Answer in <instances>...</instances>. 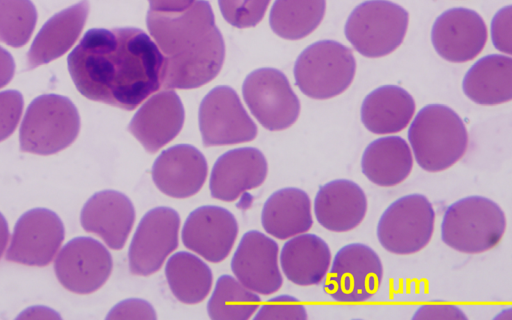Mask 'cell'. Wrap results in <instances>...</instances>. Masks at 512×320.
I'll list each match as a JSON object with an SVG mask.
<instances>
[{
    "instance_id": "83f0119b",
    "label": "cell",
    "mask_w": 512,
    "mask_h": 320,
    "mask_svg": "<svg viewBox=\"0 0 512 320\" xmlns=\"http://www.w3.org/2000/svg\"><path fill=\"white\" fill-rule=\"evenodd\" d=\"M413 157L406 140L399 136H386L372 141L365 148L361 168L374 184L395 186L410 174Z\"/></svg>"
},
{
    "instance_id": "cb8c5ba5",
    "label": "cell",
    "mask_w": 512,
    "mask_h": 320,
    "mask_svg": "<svg viewBox=\"0 0 512 320\" xmlns=\"http://www.w3.org/2000/svg\"><path fill=\"white\" fill-rule=\"evenodd\" d=\"M282 270L291 282L318 285L327 275L331 264L328 244L315 234H298L288 240L280 254Z\"/></svg>"
},
{
    "instance_id": "8fae6325",
    "label": "cell",
    "mask_w": 512,
    "mask_h": 320,
    "mask_svg": "<svg viewBox=\"0 0 512 320\" xmlns=\"http://www.w3.org/2000/svg\"><path fill=\"white\" fill-rule=\"evenodd\" d=\"M199 128L205 146L248 142L257 135V126L244 109L237 93L217 86L201 101Z\"/></svg>"
},
{
    "instance_id": "ba28073f",
    "label": "cell",
    "mask_w": 512,
    "mask_h": 320,
    "mask_svg": "<svg viewBox=\"0 0 512 320\" xmlns=\"http://www.w3.org/2000/svg\"><path fill=\"white\" fill-rule=\"evenodd\" d=\"M435 212L428 198L409 194L392 202L382 213L377 225V238L387 251L413 254L430 241Z\"/></svg>"
},
{
    "instance_id": "e575fe53",
    "label": "cell",
    "mask_w": 512,
    "mask_h": 320,
    "mask_svg": "<svg viewBox=\"0 0 512 320\" xmlns=\"http://www.w3.org/2000/svg\"><path fill=\"white\" fill-rule=\"evenodd\" d=\"M23 110L22 94L16 90L0 92V141L16 129Z\"/></svg>"
},
{
    "instance_id": "f35d334b",
    "label": "cell",
    "mask_w": 512,
    "mask_h": 320,
    "mask_svg": "<svg viewBox=\"0 0 512 320\" xmlns=\"http://www.w3.org/2000/svg\"><path fill=\"white\" fill-rule=\"evenodd\" d=\"M150 10L157 12H181L189 8L196 0H148Z\"/></svg>"
},
{
    "instance_id": "836d02e7",
    "label": "cell",
    "mask_w": 512,
    "mask_h": 320,
    "mask_svg": "<svg viewBox=\"0 0 512 320\" xmlns=\"http://www.w3.org/2000/svg\"><path fill=\"white\" fill-rule=\"evenodd\" d=\"M307 313L302 303L290 295L273 297L263 304L254 320H305Z\"/></svg>"
},
{
    "instance_id": "f1b7e54d",
    "label": "cell",
    "mask_w": 512,
    "mask_h": 320,
    "mask_svg": "<svg viewBox=\"0 0 512 320\" xmlns=\"http://www.w3.org/2000/svg\"><path fill=\"white\" fill-rule=\"evenodd\" d=\"M165 275L174 296L185 304L201 302L209 293L213 278L206 263L185 251L168 259Z\"/></svg>"
},
{
    "instance_id": "5b68a950",
    "label": "cell",
    "mask_w": 512,
    "mask_h": 320,
    "mask_svg": "<svg viewBox=\"0 0 512 320\" xmlns=\"http://www.w3.org/2000/svg\"><path fill=\"white\" fill-rule=\"evenodd\" d=\"M80 129L78 110L72 101L57 94H44L28 106L19 131L20 149L50 155L68 147Z\"/></svg>"
},
{
    "instance_id": "44dd1931",
    "label": "cell",
    "mask_w": 512,
    "mask_h": 320,
    "mask_svg": "<svg viewBox=\"0 0 512 320\" xmlns=\"http://www.w3.org/2000/svg\"><path fill=\"white\" fill-rule=\"evenodd\" d=\"M135 210L130 199L115 190L95 193L82 208L84 230L100 236L112 249H121L132 229Z\"/></svg>"
},
{
    "instance_id": "f546056e",
    "label": "cell",
    "mask_w": 512,
    "mask_h": 320,
    "mask_svg": "<svg viewBox=\"0 0 512 320\" xmlns=\"http://www.w3.org/2000/svg\"><path fill=\"white\" fill-rule=\"evenodd\" d=\"M325 10L326 0H275L269 23L278 36L298 40L319 26Z\"/></svg>"
},
{
    "instance_id": "9c48e42d",
    "label": "cell",
    "mask_w": 512,
    "mask_h": 320,
    "mask_svg": "<svg viewBox=\"0 0 512 320\" xmlns=\"http://www.w3.org/2000/svg\"><path fill=\"white\" fill-rule=\"evenodd\" d=\"M382 276L377 253L366 244L350 243L337 251L323 288L338 302H364L377 292Z\"/></svg>"
},
{
    "instance_id": "7c38bea8",
    "label": "cell",
    "mask_w": 512,
    "mask_h": 320,
    "mask_svg": "<svg viewBox=\"0 0 512 320\" xmlns=\"http://www.w3.org/2000/svg\"><path fill=\"white\" fill-rule=\"evenodd\" d=\"M180 218L169 207L148 211L139 222L128 251L129 268L135 275L158 271L178 246Z\"/></svg>"
},
{
    "instance_id": "d6986e66",
    "label": "cell",
    "mask_w": 512,
    "mask_h": 320,
    "mask_svg": "<svg viewBox=\"0 0 512 320\" xmlns=\"http://www.w3.org/2000/svg\"><path fill=\"white\" fill-rule=\"evenodd\" d=\"M207 162L192 145L179 144L164 150L152 166V178L157 188L174 198L196 194L207 176Z\"/></svg>"
},
{
    "instance_id": "d6a6232c",
    "label": "cell",
    "mask_w": 512,
    "mask_h": 320,
    "mask_svg": "<svg viewBox=\"0 0 512 320\" xmlns=\"http://www.w3.org/2000/svg\"><path fill=\"white\" fill-rule=\"evenodd\" d=\"M270 0H218L224 19L234 27L248 28L263 18Z\"/></svg>"
},
{
    "instance_id": "6da1fadb",
    "label": "cell",
    "mask_w": 512,
    "mask_h": 320,
    "mask_svg": "<svg viewBox=\"0 0 512 320\" xmlns=\"http://www.w3.org/2000/svg\"><path fill=\"white\" fill-rule=\"evenodd\" d=\"M77 90L86 98L135 109L161 87L163 56L143 30H88L67 58Z\"/></svg>"
},
{
    "instance_id": "1f68e13d",
    "label": "cell",
    "mask_w": 512,
    "mask_h": 320,
    "mask_svg": "<svg viewBox=\"0 0 512 320\" xmlns=\"http://www.w3.org/2000/svg\"><path fill=\"white\" fill-rule=\"evenodd\" d=\"M37 11L31 0H0V42L25 45L36 26Z\"/></svg>"
},
{
    "instance_id": "52a82bcc",
    "label": "cell",
    "mask_w": 512,
    "mask_h": 320,
    "mask_svg": "<svg viewBox=\"0 0 512 320\" xmlns=\"http://www.w3.org/2000/svg\"><path fill=\"white\" fill-rule=\"evenodd\" d=\"M409 15L388 0H367L350 13L344 28L347 40L368 58L390 54L402 43Z\"/></svg>"
},
{
    "instance_id": "5bb4252c",
    "label": "cell",
    "mask_w": 512,
    "mask_h": 320,
    "mask_svg": "<svg viewBox=\"0 0 512 320\" xmlns=\"http://www.w3.org/2000/svg\"><path fill=\"white\" fill-rule=\"evenodd\" d=\"M64 226L56 213L35 208L17 221L6 260L31 266L51 262L64 239Z\"/></svg>"
},
{
    "instance_id": "e0dca14e",
    "label": "cell",
    "mask_w": 512,
    "mask_h": 320,
    "mask_svg": "<svg viewBox=\"0 0 512 320\" xmlns=\"http://www.w3.org/2000/svg\"><path fill=\"white\" fill-rule=\"evenodd\" d=\"M231 269L247 288L263 295L279 290L282 275L278 266V245L265 234L246 232L233 255Z\"/></svg>"
},
{
    "instance_id": "484cf974",
    "label": "cell",
    "mask_w": 512,
    "mask_h": 320,
    "mask_svg": "<svg viewBox=\"0 0 512 320\" xmlns=\"http://www.w3.org/2000/svg\"><path fill=\"white\" fill-rule=\"evenodd\" d=\"M261 222L268 234L282 240L307 232L313 224L308 194L295 187L274 192L263 206Z\"/></svg>"
},
{
    "instance_id": "603a6c76",
    "label": "cell",
    "mask_w": 512,
    "mask_h": 320,
    "mask_svg": "<svg viewBox=\"0 0 512 320\" xmlns=\"http://www.w3.org/2000/svg\"><path fill=\"white\" fill-rule=\"evenodd\" d=\"M89 13V1L81 0L53 15L42 26L27 53V69L59 58L79 38Z\"/></svg>"
},
{
    "instance_id": "d4e9b609",
    "label": "cell",
    "mask_w": 512,
    "mask_h": 320,
    "mask_svg": "<svg viewBox=\"0 0 512 320\" xmlns=\"http://www.w3.org/2000/svg\"><path fill=\"white\" fill-rule=\"evenodd\" d=\"M415 112L413 97L397 85L370 92L361 106V121L374 134H392L406 128Z\"/></svg>"
},
{
    "instance_id": "4316f807",
    "label": "cell",
    "mask_w": 512,
    "mask_h": 320,
    "mask_svg": "<svg viewBox=\"0 0 512 320\" xmlns=\"http://www.w3.org/2000/svg\"><path fill=\"white\" fill-rule=\"evenodd\" d=\"M464 94L480 105H497L512 99V58L490 54L476 61L464 76Z\"/></svg>"
},
{
    "instance_id": "9a60e30c",
    "label": "cell",
    "mask_w": 512,
    "mask_h": 320,
    "mask_svg": "<svg viewBox=\"0 0 512 320\" xmlns=\"http://www.w3.org/2000/svg\"><path fill=\"white\" fill-rule=\"evenodd\" d=\"M487 28L474 10L457 7L440 14L431 30L436 52L445 60L462 63L475 58L484 48Z\"/></svg>"
},
{
    "instance_id": "3957f363",
    "label": "cell",
    "mask_w": 512,
    "mask_h": 320,
    "mask_svg": "<svg viewBox=\"0 0 512 320\" xmlns=\"http://www.w3.org/2000/svg\"><path fill=\"white\" fill-rule=\"evenodd\" d=\"M408 140L417 164L426 171L438 172L462 158L468 146V133L453 109L428 104L411 122Z\"/></svg>"
},
{
    "instance_id": "4dcf8cb0",
    "label": "cell",
    "mask_w": 512,
    "mask_h": 320,
    "mask_svg": "<svg viewBox=\"0 0 512 320\" xmlns=\"http://www.w3.org/2000/svg\"><path fill=\"white\" fill-rule=\"evenodd\" d=\"M260 302V297L240 281L222 275L208 301L207 311L213 320H247Z\"/></svg>"
},
{
    "instance_id": "4fadbf2b",
    "label": "cell",
    "mask_w": 512,
    "mask_h": 320,
    "mask_svg": "<svg viewBox=\"0 0 512 320\" xmlns=\"http://www.w3.org/2000/svg\"><path fill=\"white\" fill-rule=\"evenodd\" d=\"M112 266L111 254L102 243L91 237H76L59 252L54 270L66 289L88 294L106 282Z\"/></svg>"
},
{
    "instance_id": "30bf717a",
    "label": "cell",
    "mask_w": 512,
    "mask_h": 320,
    "mask_svg": "<svg viewBox=\"0 0 512 320\" xmlns=\"http://www.w3.org/2000/svg\"><path fill=\"white\" fill-rule=\"evenodd\" d=\"M242 93L251 113L270 131L290 127L299 116V99L287 77L277 69L251 72L244 80Z\"/></svg>"
},
{
    "instance_id": "8d00e7d4",
    "label": "cell",
    "mask_w": 512,
    "mask_h": 320,
    "mask_svg": "<svg viewBox=\"0 0 512 320\" xmlns=\"http://www.w3.org/2000/svg\"><path fill=\"white\" fill-rule=\"evenodd\" d=\"M156 312L152 305L142 299H127L115 305L106 319L155 320Z\"/></svg>"
},
{
    "instance_id": "d590c367",
    "label": "cell",
    "mask_w": 512,
    "mask_h": 320,
    "mask_svg": "<svg viewBox=\"0 0 512 320\" xmlns=\"http://www.w3.org/2000/svg\"><path fill=\"white\" fill-rule=\"evenodd\" d=\"M512 7L501 8L491 22V38L494 47L506 54L512 53Z\"/></svg>"
},
{
    "instance_id": "7402d4cb",
    "label": "cell",
    "mask_w": 512,
    "mask_h": 320,
    "mask_svg": "<svg viewBox=\"0 0 512 320\" xmlns=\"http://www.w3.org/2000/svg\"><path fill=\"white\" fill-rule=\"evenodd\" d=\"M366 212L367 198L363 189L348 179L327 182L315 196V217L329 231L352 230L362 222Z\"/></svg>"
},
{
    "instance_id": "74e56055",
    "label": "cell",
    "mask_w": 512,
    "mask_h": 320,
    "mask_svg": "<svg viewBox=\"0 0 512 320\" xmlns=\"http://www.w3.org/2000/svg\"><path fill=\"white\" fill-rule=\"evenodd\" d=\"M413 320L415 319H467L464 312L457 306L452 304H425L420 306L414 313Z\"/></svg>"
},
{
    "instance_id": "ffe728a7",
    "label": "cell",
    "mask_w": 512,
    "mask_h": 320,
    "mask_svg": "<svg viewBox=\"0 0 512 320\" xmlns=\"http://www.w3.org/2000/svg\"><path fill=\"white\" fill-rule=\"evenodd\" d=\"M267 175V161L256 148L230 150L215 162L210 176L211 196L234 201L243 192L260 186Z\"/></svg>"
},
{
    "instance_id": "7a4b0ae2",
    "label": "cell",
    "mask_w": 512,
    "mask_h": 320,
    "mask_svg": "<svg viewBox=\"0 0 512 320\" xmlns=\"http://www.w3.org/2000/svg\"><path fill=\"white\" fill-rule=\"evenodd\" d=\"M146 24L163 56V88L193 89L217 76L225 43L208 1H195L181 12L149 10Z\"/></svg>"
},
{
    "instance_id": "ab89813d",
    "label": "cell",
    "mask_w": 512,
    "mask_h": 320,
    "mask_svg": "<svg viewBox=\"0 0 512 320\" xmlns=\"http://www.w3.org/2000/svg\"><path fill=\"white\" fill-rule=\"evenodd\" d=\"M14 72L15 62L12 55L0 46V88L11 81Z\"/></svg>"
},
{
    "instance_id": "60d3db41",
    "label": "cell",
    "mask_w": 512,
    "mask_h": 320,
    "mask_svg": "<svg viewBox=\"0 0 512 320\" xmlns=\"http://www.w3.org/2000/svg\"><path fill=\"white\" fill-rule=\"evenodd\" d=\"M9 238L8 224L4 216L0 213V258L6 248Z\"/></svg>"
},
{
    "instance_id": "2e32d148",
    "label": "cell",
    "mask_w": 512,
    "mask_h": 320,
    "mask_svg": "<svg viewBox=\"0 0 512 320\" xmlns=\"http://www.w3.org/2000/svg\"><path fill=\"white\" fill-rule=\"evenodd\" d=\"M238 233L234 215L225 208L201 206L187 217L182 242L210 262H220L230 253Z\"/></svg>"
},
{
    "instance_id": "277c9868",
    "label": "cell",
    "mask_w": 512,
    "mask_h": 320,
    "mask_svg": "<svg viewBox=\"0 0 512 320\" xmlns=\"http://www.w3.org/2000/svg\"><path fill=\"white\" fill-rule=\"evenodd\" d=\"M506 229L503 210L484 196H467L447 207L441 224L443 242L454 250L475 254L495 247Z\"/></svg>"
},
{
    "instance_id": "8992f818",
    "label": "cell",
    "mask_w": 512,
    "mask_h": 320,
    "mask_svg": "<svg viewBox=\"0 0 512 320\" xmlns=\"http://www.w3.org/2000/svg\"><path fill=\"white\" fill-rule=\"evenodd\" d=\"M356 61L350 48L321 40L305 48L294 66L295 83L306 96L329 99L343 93L352 83Z\"/></svg>"
},
{
    "instance_id": "ac0fdd59",
    "label": "cell",
    "mask_w": 512,
    "mask_h": 320,
    "mask_svg": "<svg viewBox=\"0 0 512 320\" xmlns=\"http://www.w3.org/2000/svg\"><path fill=\"white\" fill-rule=\"evenodd\" d=\"M182 102L173 90H163L150 97L131 119L128 130L150 153L173 140L184 123Z\"/></svg>"
}]
</instances>
